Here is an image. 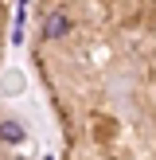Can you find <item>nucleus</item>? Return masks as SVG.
Instances as JSON below:
<instances>
[{"mask_svg":"<svg viewBox=\"0 0 156 160\" xmlns=\"http://www.w3.org/2000/svg\"><path fill=\"white\" fill-rule=\"evenodd\" d=\"M66 31H70V16L66 12H47L43 16V35L47 39H62Z\"/></svg>","mask_w":156,"mask_h":160,"instance_id":"obj_1","label":"nucleus"},{"mask_svg":"<svg viewBox=\"0 0 156 160\" xmlns=\"http://www.w3.org/2000/svg\"><path fill=\"white\" fill-rule=\"evenodd\" d=\"M0 141H8V145L23 141V125L20 121H0Z\"/></svg>","mask_w":156,"mask_h":160,"instance_id":"obj_2","label":"nucleus"}]
</instances>
